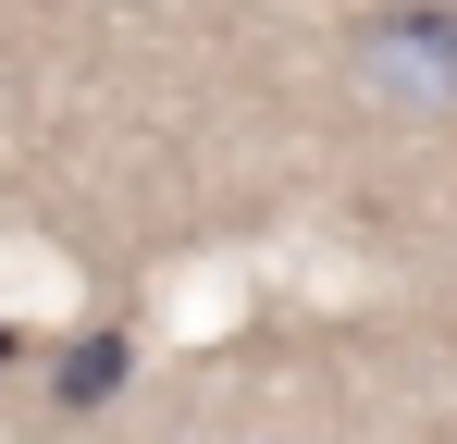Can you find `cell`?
<instances>
[{
  "mask_svg": "<svg viewBox=\"0 0 457 444\" xmlns=\"http://www.w3.org/2000/svg\"><path fill=\"white\" fill-rule=\"evenodd\" d=\"M445 444H457V432H445Z\"/></svg>",
  "mask_w": 457,
  "mask_h": 444,
  "instance_id": "obj_4",
  "label": "cell"
},
{
  "mask_svg": "<svg viewBox=\"0 0 457 444\" xmlns=\"http://www.w3.org/2000/svg\"><path fill=\"white\" fill-rule=\"evenodd\" d=\"M346 50L371 86H408V99H457V0H395V12H359Z\"/></svg>",
  "mask_w": 457,
  "mask_h": 444,
  "instance_id": "obj_1",
  "label": "cell"
},
{
  "mask_svg": "<svg viewBox=\"0 0 457 444\" xmlns=\"http://www.w3.org/2000/svg\"><path fill=\"white\" fill-rule=\"evenodd\" d=\"M12 358H25V333H12V321H0V370H12Z\"/></svg>",
  "mask_w": 457,
  "mask_h": 444,
  "instance_id": "obj_3",
  "label": "cell"
},
{
  "mask_svg": "<svg viewBox=\"0 0 457 444\" xmlns=\"http://www.w3.org/2000/svg\"><path fill=\"white\" fill-rule=\"evenodd\" d=\"M112 382H124V333H87L75 358H62V407H99Z\"/></svg>",
  "mask_w": 457,
  "mask_h": 444,
  "instance_id": "obj_2",
  "label": "cell"
}]
</instances>
